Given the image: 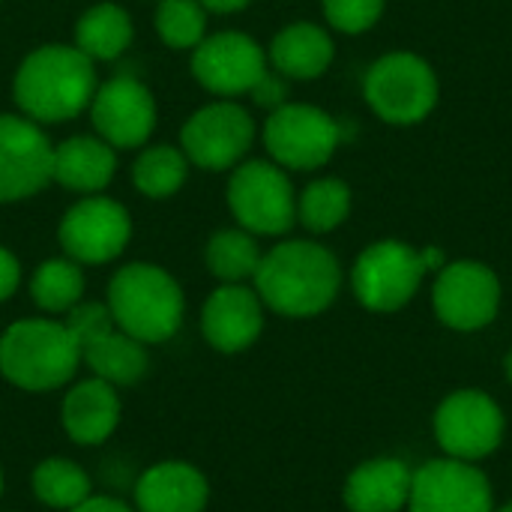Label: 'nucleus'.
I'll return each instance as SVG.
<instances>
[{
    "mask_svg": "<svg viewBox=\"0 0 512 512\" xmlns=\"http://www.w3.org/2000/svg\"><path fill=\"white\" fill-rule=\"evenodd\" d=\"M30 294H33L36 306L45 312H69L72 306H78V300L84 294V276H81L78 264H72V261H63V258L45 261L33 273Z\"/></svg>",
    "mask_w": 512,
    "mask_h": 512,
    "instance_id": "cd10ccee",
    "label": "nucleus"
},
{
    "mask_svg": "<svg viewBox=\"0 0 512 512\" xmlns=\"http://www.w3.org/2000/svg\"><path fill=\"white\" fill-rule=\"evenodd\" d=\"M0 492H3V474H0Z\"/></svg>",
    "mask_w": 512,
    "mask_h": 512,
    "instance_id": "4c0bfd02",
    "label": "nucleus"
},
{
    "mask_svg": "<svg viewBox=\"0 0 512 512\" xmlns=\"http://www.w3.org/2000/svg\"><path fill=\"white\" fill-rule=\"evenodd\" d=\"M411 512H492V486L462 459L426 462L411 483Z\"/></svg>",
    "mask_w": 512,
    "mask_h": 512,
    "instance_id": "dca6fc26",
    "label": "nucleus"
},
{
    "mask_svg": "<svg viewBox=\"0 0 512 512\" xmlns=\"http://www.w3.org/2000/svg\"><path fill=\"white\" fill-rule=\"evenodd\" d=\"M342 288L336 255L312 240H288L270 249L255 273L258 297L279 315L312 318L324 312Z\"/></svg>",
    "mask_w": 512,
    "mask_h": 512,
    "instance_id": "f257e3e1",
    "label": "nucleus"
},
{
    "mask_svg": "<svg viewBox=\"0 0 512 512\" xmlns=\"http://www.w3.org/2000/svg\"><path fill=\"white\" fill-rule=\"evenodd\" d=\"M204 9H210V12H240V9H246L252 0H198Z\"/></svg>",
    "mask_w": 512,
    "mask_h": 512,
    "instance_id": "f704fd0d",
    "label": "nucleus"
},
{
    "mask_svg": "<svg viewBox=\"0 0 512 512\" xmlns=\"http://www.w3.org/2000/svg\"><path fill=\"white\" fill-rule=\"evenodd\" d=\"M414 474L402 459L363 462L345 483V504L351 512H399L408 507Z\"/></svg>",
    "mask_w": 512,
    "mask_h": 512,
    "instance_id": "aec40b11",
    "label": "nucleus"
},
{
    "mask_svg": "<svg viewBox=\"0 0 512 512\" xmlns=\"http://www.w3.org/2000/svg\"><path fill=\"white\" fill-rule=\"evenodd\" d=\"M54 147L33 120L0 114V204L36 195L51 180Z\"/></svg>",
    "mask_w": 512,
    "mask_h": 512,
    "instance_id": "ddd939ff",
    "label": "nucleus"
},
{
    "mask_svg": "<svg viewBox=\"0 0 512 512\" xmlns=\"http://www.w3.org/2000/svg\"><path fill=\"white\" fill-rule=\"evenodd\" d=\"M207 15L198 0H162L156 9V30L171 48H195L204 39Z\"/></svg>",
    "mask_w": 512,
    "mask_h": 512,
    "instance_id": "c756f323",
    "label": "nucleus"
},
{
    "mask_svg": "<svg viewBox=\"0 0 512 512\" xmlns=\"http://www.w3.org/2000/svg\"><path fill=\"white\" fill-rule=\"evenodd\" d=\"M75 48L84 51L90 60H114L132 42V21L114 3H99L75 27Z\"/></svg>",
    "mask_w": 512,
    "mask_h": 512,
    "instance_id": "b1692460",
    "label": "nucleus"
},
{
    "mask_svg": "<svg viewBox=\"0 0 512 512\" xmlns=\"http://www.w3.org/2000/svg\"><path fill=\"white\" fill-rule=\"evenodd\" d=\"M504 369H507V378H510V384H512V351L507 354V360H504Z\"/></svg>",
    "mask_w": 512,
    "mask_h": 512,
    "instance_id": "e433bc0d",
    "label": "nucleus"
},
{
    "mask_svg": "<svg viewBox=\"0 0 512 512\" xmlns=\"http://www.w3.org/2000/svg\"><path fill=\"white\" fill-rule=\"evenodd\" d=\"M501 512H512V504H510V507H504V510H501Z\"/></svg>",
    "mask_w": 512,
    "mask_h": 512,
    "instance_id": "58836bf2",
    "label": "nucleus"
},
{
    "mask_svg": "<svg viewBox=\"0 0 512 512\" xmlns=\"http://www.w3.org/2000/svg\"><path fill=\"white\" fill-rule=\"evenodd\" d=\"M432 306L441 324L453 330H483L501 309V282L495 270L480 261L444 264L432 288Z\"/></svg>",
    "mask_w": 512,
    "mask_h": 512,
    "instance_id": "9d476101",
    "label": "nucleus"
},
{
    "mask_svg": "<svg viewBox=\"0 0 512 512\" xmlns=\"http://www.w3.org/2000/svg\"><path fill=\"white\" fill-rule=\"evenodd\" d=\"M333 54L336 48L330 33L309 21H297L285 27L282 33H276L270 45V63L276 66V72L282 78H300V81H312L324 75L333 63Z\"/></svg>",
    "mask_w": 512,
    "mask_h": 512,
    "instance_id": "4be33fe9",
    "label": "nucleus"
},
{
    "mask_svg": "<svg viewBox=\"0 0 512 512\" xmlns=\"http://www.w3.org/2000/svg\"><path fill=\"white\" fill-rule=\"evenodd\" d=\"M228 204L249 234H285L297 222V198L288 174L273 162H246L231 174Z\"/></svg>",
    "mask_w": 512,
    "mask_h": 512,
    "instance_id": "0eeeda50",
    "label": "nucleus"
},
{
    "mask_svg": "<svg viewBox=\"0 0 512 512\" xmlns=\"http://www.w3.org/2000/svg\"><path fill=\"white\" fill-rule=\"evenodd\" d=\"M285 96H288V87H285V78L279 72H267L252 90V99L261 108H273V111L285 105Z\"/></svg>",
    "mask_w": 512,
    "mask_h": 512,
    "instance_id": "2f4dec72",
    "label": "nucleus"
},
{
    "mask_svg": "<svg viewBox=\"0 0 512 512\" xmlns=\"http://www.w3.org/2000/svg\"><path fill=\"white\" fill-rule=\"evenodd\" d=\"M108 312L141 345L171 339L183 324L180 285L153 264L123 267L108 288Z\"/></svg>",
    "mask_w": 512,
    "mask_h": 512,
    "instance_id": "7ed1b4c3",
    "label": "nucleus"
},
{
    "mask_svg": "<svg viewBox=\"0 0 512 512\" xmlns=\"http://www.w3.org/2000/svg\"><path fill=\"white\" fill-rule=\"evenodd\" d=\"M384 6L387 0H324V18L333 30L357 36L381 21Z\"/></svg>",
    "mask_w": 512,
    "mask_h": 512,
    "instance_id": "7c9ffc66",
    "label": "nucleus"
},
{
    "mask_svg": "<svg viewBox=\"0 0 512 512\" xmlns=\"http://www.w3.org/2000/svg\"><path fill=\"white\" fill-rule=\"evenodd\" d=\"M186 171H189L186 153L174 147H150L138 156L132 168V180L138 192L150 198H168L186 183Z\"/></svg>",
    "mask_w": 512,
    "mask_h": 512,
    "instance_id": "c85d7f7f",
    "label": "nucleus"
},
{
    "mask_svg": "<svg viewBox=\"0 0 512 512\" xmlns=\"http://www.w3.org/2000/svg\"><path fill=\"white\" fill-rule=\"evenodd\" d=\"M114 177V147L87 135L54 147L51 180L75 192H99Z\"/></svg>",
    "mask_w": 512,
    "mask_h": 512,
    "instance_id": "5701e85b",
    "label": "nucleus"
},
{
    "mask_svg": "<svg viewBox=\"0 0 512 512\" xmlns=\"http://www.w3.org/2000/svg\"><path fill=\"white\" fill-rule=\"evenodd\" d=\"M348 213H351V189H348V183H342L336 177L309 183L297 201L300 222L315 234H327V231L339 228L348 219Z\"/></svg>",
    "mask_w": 512,
    "mask_h": 512,
    "instance_id": "a878e982",
    "label": "nucleus"
},
{
    "mask_svg": "<svg viewBox=\"0 0 512 512\" xmlns=\"http://www.w3.org/2000/svg\"><path fill=\"white\" fill-rule=\"evenodd\" d=\"M261 249L249 231H219L210 237L207 246V267L213 276H219L228 285H240L246 279H255L261 264Z\"/></svg>",
    "mask_w": 512,
    "mask_h": 512,
    "instance_id": "393cba45",
    "label": "nucleus"
},
{
    "mask_svg": "<svg viewBox=\"0 0 512 512\" xmlns=\"http://www.w3.org/2000/svg\"><path fill=\"white\" fill-rule=\"evenodd\" d=\"M192 72L210 93L240 96L252 93L267 75V57L252 36L228 30L195 45Z\"/></svg>",
    "mask_w": 512,
    "mask_h": 512,
    "instance_id": "4468645a",
    "label": "nucleus"
},
{
    "mask_svg": "<svg viewBox=\"0 0 512 512\" xmlns=\"http://www.w3.org/2000/svg\"><path fill=\"white\" fill-rule=\"evenodd\" d=\"M117 423H120V399L114 384L102 378H90L78 384L63 399V429L81 447L102 444L117 429Z\"/></svg>",
    "mask_w": 512,
    "mask_h": 512,
    "instance_id": "412c9836",
    "label": "nucleus"
},
{
    "mask_svg": "<svg viewBox=\"0 0 512 512\" xmlns=\"http://www.w3.org/2000/svg\"><path fill=\"white\" fill-rule=\"evenodd\" d=\"M78 363V342L66 324L30 318L0 336V372L21 390H54L75 375Z\"/></svg>",
    "mask_w": 512,
    "mask_h": 512,
    "instance_id": "20e7f679",
    "label": "nucleus"
},
{
    "mask_svg": "<svg viewBox=\"0 0 512 512\" xmlns=\"http://www.w3.org/2000/svg\"><path fill=\"white\" fill-rule=\"evenodd\" d=\"M420 258H423V267H426V270H441V267L447 264V261H444V252L435 249V246L420 249Z\"/></svg>",
    "mask_w": 512,
    "mask_h": 512,
    "instance_id": "c9c22d12",
    "label": "nucleus"
},
{
    "mask_svg": "<svg viewBox=\"0 0 512 512\" xmlns=\"http://www.w3.org/2000/svg\"><path fill=\"white\" fill-rule=\"evenodd\" d=\"M129 213L111 198H84L60 222V246L72 261L105 264L129 243Z\"/></svg>",
    "mask_w": 512,
    "mask_h": 512,
    "instance_id": "2eb2a0df",
    "label": "nucleus"
},
{
    "mask_svg": "<svg viewBox=\"0 0 512 512\" xmlns=\"http://www.w3.org/2000/svg\"><path fill=\"white\" fill-rule=\"evenodd\" d=\"M96 93L93 60L72 45L36 48L15 75L18 108L42 123H63L87 108Z\"/></svg>",
    "mask_w": 512,
    "mask_h": 512,
    "instance_id": "f03ea898",
    "label": "nucleus"
},
{
    "mask_svg": "<svg viewBox=\"0 0 512 512\" xmlns=\"http://www.w3.org/2000/svg\"><path fill=\"white\" fill-rule=\"evenodd\" d=\"M33 492L42 504L75 510L90 498V477L66 459H48L33 471Z\"/></svg>",
    "mask_w": 512,
    "mask_h": 512,
    "instance_id": "bb28decb",
    "label": "nucleus"
},
{
    "mask_svg": "<svg viewBox=\"0 0 512 512\" xmlns=\"http://www.w3.org/2000/svg\"><path fill=\"white\" fill-rule=\"evenodd\" d=\"M204 336L213 348L234 354L249 348L264 327V312H261V297L252 288L243 285H225L210 294L204 303L201 315Z\"/></svg>",
    "mask_w": 512,
    "mask_h": 512,
    "instance_id": "a211bd4d",
    "label": "nucleus"
},
{
    "mask_svg": "<svg viewBox=\"0 0 512 512\" xmlns=\"http://www.w3.org/2000/svg\"><path fill=\"white\" fill-rule=\"evenodd\" d=\"M66 327L78 342L81 360L108 384H135L147 372V351L138 339L123 333L102 303H78L69 309Z\"/></svg>",
    "mask_w": 512,
    "mask_h": 512,
    "instance_id": "423d86ee",
    "label": "nucleus"
},
{
    "mask_svg": "<svg viewBox=\"0 0 512 512\" xmlns=\"http://www.w3.org/2000/svg\"><path fill=\"white\" fill-rule=\"evenodd\" d=\"M342 141V126L315 105L276 108L264 126V144L279 168L312 171L330 162Z\"/></svg>",
    "mask_w": 512,
    "mask_h": 512,
    "instance_id": "1a4fd4ad",
    "label": "nucleus"
},
{
    "mask_svg": "<svg viewBox=\"0 0 512 512\" xmlns=\"http://www.w3.org/2000/svg\"><path fill=\"white\" fill-rule=\"evenodd\" d=\"M255 123L246 108L234 102H216L201 108L183 126V153L192 165L204 171L234 168L252 147Z\"/></svg>",
    "mask_w": 512,
    "mask_h": 512,
    "instance_id": "f8f14e48",
    "label": "nucleus"
},
{
    "mask_svg": "<svg viewBox=\"0 0 512 512\" xmlns=\"http://www.w3.org/2000/svg\"><path fill=\"white\" fill-rule=\"evenodd\" d=\"M435 438L450 459H483L501 447L504 414L492 396L480 390H459L441 402L435 414Z\"/></svg>",
    "mask_w": 512,
    "mask_h": 512,
    "instance_id": "9b49d317",
    "label": "nucleus"
},
{
    "mask_svg": "<svg viewBox=\"0 0 512 512\" xmlns=\"http://www.w3.org/2000/svg\"><path fill=\"white\" fill-rule=\"evenodd\" d=\"M426 276L423 258L402 240L372 243L351 270L357 300L372 312H396L411 303Z\"/></svg>",
    "mask_w": 512,
    "mask_h": 512,
    "instance_id": "6e6552de",
    "label": "nucleus"
},
{
    "mask_svg": "<svg viewBox=\"0 0 512 512\" xmlns=\"http://www.w3.org/2000/svg\"><path fill=\"white\" fill-rule=\"evenodd\" d=\"M18 279H21V270H18V261L12 258V252L0 249V303L9 300L18 288Z\"/></svg>",
    "mask_w": 512,
    "mask_h": 512,
    "instance_id": "473e14b6",
    "label": "nucleus"
},
{
    "mask_svg": "<svg viewBox=\"0 0 512 512\" xmlns=\"http://www.w3.org/2000/svg\"><path fill=\"white\" fill-rule=\"evenodd\" d=\"M438 75L435 69L411 51H393L375 60L363 81V96L369 108L393 126H414L426 120L438 105Z\"/></svg>",
    "mask_w": 512,
    "mask_h": 512,
    "instance_id": "39448f33",
    "label": "nucleus"
},
{
    "mask_svg": "<svg viewBox=\"0 0 512 512\" xmlns=\"http://www.w3.org/2000/svg\"><path fill=\"white\" fill-rule=\"evenodd\" d=\"M138 512H204L207 480L186 462L153 465L135 489Z\"/></svg>",
    "mask_w": 512,
    "mask_h": 512,
    "instance_id": "6ab92c4d",
    "label": "nucleus"
},
{
    "mask_svg": "<svg viewBox=\"0 0 512 512\" xmlns=\"http://www.w3.org/2000/svg\"><path fill=\"white\" fill-rule=\"evenodd\" d=\"M72 512H132L126 504L114 501V498H87L84 504H78Z\"/></svg>",
    "mask_w": 512,
    "mask_h": 512,
    "instance_id": "72a5a7b5",
    "label": "nucleus"
},
{
    "mask_svg": "<svg viewBox=\"0 0 512 512\" xmlns=\"http://www.w3.org/2000/svg\"><path fill=\"white\" fill-rule=\"evenodd\" d=\"M93 123L105 144L132 150L144 144L156 126V105L150 90L132 78L117 75L93 96Z\"/></svg>",
    "mask_w": 512,
    "mask_h": 512,
    "instance_id": "f3484780",
    "label": "nucleus"
}]
</instances>
